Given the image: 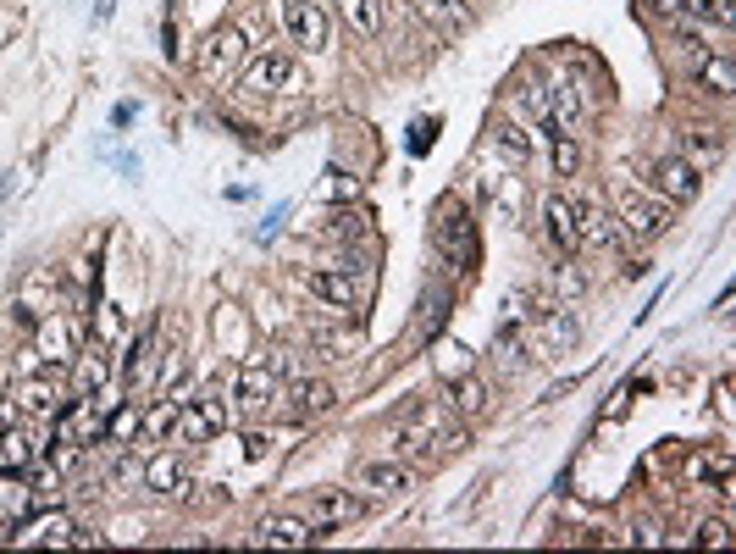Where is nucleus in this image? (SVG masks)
I'll return each instance as SVG.
<instances>
[{
  "mask_svg": "<svg viewBox=\"0 0 736 554\" xmlns=\"http://www.w3.org/2000/svg\"><path fill=\"white\" fill-rule=\"evenodd\" d=\"M543 228H548V239H554L559 255L582 250V239H576V205H570L565 194H548L543 200Z\"/></svg>",
  "mask_w": 736,
  "mask_h": 554,
  "instance_id": "obj_14",
  "label": "nucleus"
},
{
  "mask_svg": "<svg viewBox=\"0 0 736 554\" xmlns=\"http://www.w3.org/2000/svg\"><path fill=\"white\" fill-rule=\"evenodd\" d=\"M548 128L565 133V139H576V133L587 128V89L582 84H554L548 89Z\"/></svg>",
  "mask_w": 736,
  "mask_h": 554,
  "instance_id": "obj_10",
  "label": "nucleus"
},
{
  "mask_svg": "<svg viewBox=\"0 0 736 554\" xmlns=\"http://www.w3.org/2000/svg\"><path fill=\"white\" fill-rule=\"evenodd\" d=\"M449 322V294H438V289H427V300H421V338H438V327Z\"/></svg>",
  "mask_w": 736,
  "mask_h": 554,
  "instance_id": "obj_31",
  "label": "nucleus"
},
{
  "mask_svg": "<svg viewBox=\"0 0 736 554\" xmlns=\"http://www.w3.org/2000/svg\"><path fill=\"white\" fill-rule=\"evenodd\" d=\"M34 510V488L23 477H0V521H23Z\"/></svg>",
  "mask_w": 736,
  "mask_h": 554,
  "instance_id": "obj_26",
  "label": "nucleus"
},
{
  "mask_svg": "<svg viewBox=\"0 0 736 554\" xmlns=\"http://www.w3.org/2000/svg\"><path fill=\"white\" fill-rule=\"evenodd\" d=\"M72 444H111V422H106V405H84V410H72Z\"/></svg>",
  "mask_w": 736,
  "mask_h": 554,
  "instance_id": "obj_24",
  "label": "nucleus"
},
{
  "mask_svg": "<svg viewBox=\"0 0 736 554\" xmlns=\"http://www.w3.org/2000/svg\"><path fill=\"white\" fill-rule=\"evenodd\" d=\"M310 538H321V532L299 516H261L255 521V543H266V549H305Z\"/></svg>",
  "mask_w": 736,
  "mask_h": 554,
  "instance_id": "obj_13",
  "label": "nucleus"
},
{
  "mask_svg": "<svg viewBox=\"0 0 736 554\" xmlns=\"http://www.w3.org/2000/svg\"><path fill=\"white\" fill-rule=\"evenodd\" d=\"M288 211H294V200H277L272 205V211H266V222H261V228H255V239H277V233H283V222H288Z\"/></svg>",
  "mask_w": 736,
  "mask_h": 554,
  "instance_id": "obj_36",
  "label": "nucleus"
},
{
  "mask_svg": "<svg viewBox=\"0 0 736 554\" xmlns=\"http://www.w3.org/2000/svg\"><path fill=\"white\" fill-rule=\"evenodd\" d=\"M178 438H183V444H205V438H216V427L205 422V410L194 405V399H189V405H178V433H172V444H178Z\"/></svg>",
  "mask_w": 736,
  "mask_h": 554,
  "instance_id": "obj_28",
  "label": "nucleus"
},
{
  "mask_svg": "<svg viewBox=\"0 0 736 554\" xmlns=\"http://www.w3.org/2000/svg\"><path fill=\"white\" fill-rule=\"evenodd\" d=\"M133 117H139V100H117V106H111V122H117V128H128Z\"/></svg>",
  "mask_w": 736,
  "mask_h": 554,
  "instance_id": "obj_42",
  "label": "nucleus"
},
{
  "mask_svg": "<svg viewBox=\"0 0 736 554\" xmlns=\"http://www.w3.org/2000/svg\"><path fill=\"white\" fill-rule=\"evenodd\" d=\"M56 300H61L56 272H50V266H28V272H23V283H17V305H28V311L50 316V311H56Z\"/></svg>",
  "mask_w": 736,
  "mask_h": 554,
  "instance_id": "obj_16",
  "label": "nucleus"
},
{
  "mask_svg": "<svg viewBox=\"0 0 736 554\" xmlns=\"http://www.w3.org/2000/svg\"><path fill=\"white\" fill-rule=\"evenodd\" d=\"M106 361H100V355H78V361H72V383H78V394H106Z\"/></svg>",
  "mask_w": 736,
  "mask_h": 554,
  "instance_id": "obj_29",
  "label": "nucleus"
},
{
  "mask_svg": "<svg viewBox=\"0 0 736 554\" xmlns=\"http://www.w3.org/2000/svg\"><path fill=\"white\" fill-rule=\"evenodd\" d=\"M576 239H582V250H609V244L620 239V228H615V217H604L598 205H576Z\"/></svg>",
  "mask_w": 736,
  "mask_h": 554,
  "instance_id": "obj_18",
  "label": "nucleus"
},
{
  "mask_svg": "<svg viewBox=\"0 0 736 554\" xmlns=\"http://www.w3.org/2000/svg\"><path fill=\"white\" fill-rule=\"evenodd\" d=\"M493 145H499V156L515 161V167H521V161H532V139H526L515 122H499V128H493Z\"/></svg>",
  "mask_w": 736,
  "mask_h": 554,
  "instance_id": "obj_30",
  "label": "nucleus"
},
{
  "mask_svg": "<svg viewBox=\"0 0 736 554\" xmlns=\"http://www.w3.org/2000/svg\"><path fill=\"white\" fill-rule=\"evenodd\" d=\"M554 294H565V300H576V294H582V272L559 261V266H554Z\"/></svg>",
  "mask_w": 736,
  "mask_h": 554,
  "instance_id": "obj_39",
  "label": "nucleus"
},
{
  "mask_svg": "<svg viewBox=\"0 0 736 554\" xmlns=\"http://www.w3.org/2000/svg\"><path fill=\"white\" fill-rule=\"evenodd\" d=\"M139 477L150 482V494H167V499H172V494H178V499L189 494V466L178 460V449H161V455H155L150 466L139 471Z\"/></svg>",
  "mask_w": 736,
  "mask_h": 554,
  "instance_id": "obj_15",
  "label": "nucleus"
},
{
  "mask_svg": "<svg viewBox=\"0 0 736 554\" xmlns=\"http://www.w3.org/2000/svg\"><path fill=\"white\" fill-rule=\"evenodd\" d=\"M393 449L410 455V460H443V455H454V449H465V427L454 422L449 399H432V405H421L416 416L393 433Z\"/></svg>",
  "mask_w": 736,
  "mask_h": 554,
  "instance_id": "obj_1",
  "label": "nucleus"
},
{
  "mask_svg": "<svg viewBox=\"0 0 736 554\" xmlns=\"http://www.w3.org/2000/svg\"><path fill=\"white\" fill-rule=\"evenodd\" d=\"M238 61H244V34L238 28H216L205 39V73H233Z\"/></svg>",
  "mask_w": 736,
  "mask_h": 554,
  "instance_id": "obj_20",
  "label": "nucleus"
},
{
  "mask_svg": "<svg viewBox=\"0 0 736 554\" xmlns=\"http://www.w3.org/2000/svg\"><path fill=\"white\" fill-rule=\"evenodd\" d=\"M427 145H432V122H416V133H410V150H416V156H427Z\"/></svg>",
  "mask_w": 736,
  "mask_h": 554,
  "instance_id": "obj_44",
  "label": "nucleus"
},
{
  "mask_svg": "<svg viewBox=\"0 0 736 554\" xmlns=\"http://www.w3.org/2000/svg\"><path fill=\"white\" fill-rule=\"evenodd\" d=\"M698 543H709V549H725L731 543V521H698V532H692Z\"/></svg>",
  "mask_w": 736,
  "mask_h": 554,
  "instance_id": "obj_38",
  "label": "nucleus"
},
{
  "mask_svg": "<svg viewBox=\"0 0 736 554\" xmlns=\"http://www.w3.org/2000/svg\"><path fill=\"white\" fill-rule=\"evenodd\" d=\"M355 516H360V499H355V488H316V494H310V505H305V521H310L316 532L349 527Z\"/></svg>",
  "mask_w": 736,
  "mask_h": 554,
  "instance_id": "obj_9",
  "label": "nucleus"
},
{
  "mask_svg": "<svg viewBox=\"0 0 736 554\" xmlns=\"http://www.w3.org/2000/svg\"><path fill=\"white\" fill-rule=\"evenodd\" d=\"M17 410H23V416H56V410H61V388L50 383V377H28V383L17 388Z\"/></svg>",
  "mask_w": 736,
  "mask_h": 554,
  "instance_id": "obj_22",
  "label": "nucleus"
},
{
  "mask_svg": "<svg viewBox=\"0 0 736 554\" xmlns=\"http://www.w3.org/2000/svg\"><path fill=\"white\" fill-rule=\"evenodd\" d=\"M338 405V394H333V383H294V410L299 416H327V410Z\"/></svg>",
  "mask_w": 736,
  "mask_h": 554,
  "instance_id": "obj_27",
  "label": "nucleus"
},
{
  "mask_svg": "<svg viewBox=\"0 0 736 554\" xmlns=\"http://www.w3.org/2000/svg\"><path fill=\"white\" fill-rule=\"evenodd\" d=\"M338 12L360 39H377L382 23H388V0H338Z\"/></svg>",
  "mask_w": 736,
  "mask_h": 554,
  "instance_id": "obj_21",
  "label": "nucleus"
},
{
  "mask_svg": "<svg viewBox=\"0 0 736 554\" xmlns=\"http://www.w3.org/2000/svg\"><path fill=\"white\" fill-rule=\"evenodd\" d=\"M554 172L559 178H576V172H582V145L565 139V133H554Z\"/></svg>",
  "mask_w": 736,
  "mask_h": 554,
  "instance_id": "obj_34",
  "label": "nucleus"
},
{
  "mask_svg": "<svg viewBox=\"0 0 736 554\" xmlns=\"http://www.w3.org/2000/svg\"><path fill=\"white\" fill-rule=\"evenodd\" d=\"M449 410H454V416H465V422H482L487 410H493V394H487L482 377H460V383L449 388Z\"/></svg>",
  "mask_w": 736,
  "mask_h": 554,
  "instance_id": "obj_19",
  "label": "nucleus"
},
{
  "mask_svg": "<svg viewBox=\"0 0 736 554\" xmlns=\"http://www.w3.org/2000/svg\"><path fill=\"white\" fill-rule=\"evenodd\" d=\"M100 333H106V338H117V333H122V316H117V305H100Z\"/></svg>",
  "mask_w": 736,
  "mask_h": 554,
  "instance_id": "obj_43",
  "label": "nucleus"
},
{
  "mask_svg": "<svg viewBox=\"0 0 736 554\" xmlns=\"http://www.w3.org/2000/svg\"><path fill=\"white\" fill-rule=\"evenodd\" d=\"M72 532H78V527H72V521L61 516V505H56L45 521H39V532H34V538H39V543H72Z\"/></svg>",
  "mask_w": 736,
  "mask_h": 554,
  "instance_id": "obj_35",
  "label": "nucleus"
},
{
  "mask_svg": "<svg viewBox=\"0 0 736 554\" xmlns=\"http://www.w3.org/2000/svg\"><path fill=\"white\" fill-rule=\"evenodd\" d=\"M676 45H681V56H687L692 67H703V61H709V45H703V34H698V28H681V34H676Z\"/></svg>",
  "mask_w": 736,
  "mask_h": 554,
  "instance_id": "obj_37",
  "label": "nucleus"
},
{
  "mask_svg": "<svg viewBox=\"0 0 736 554\" xmlns=\"http://www.w3.org/2000/svg\"><path fill=\"white\" fill-rule=\"evenodd\" d=\"M111 12H117V0H95V23H106Z\"/></svg>",
  "mask_w": 736,
  "mask_h": 554,
  "instance_id": "obj_45",
  "label": "nucleus"
},
{
  "mask_svg": "<svg viewBox=\"0 0 736 554\" xmlns=\"http://www.w3.org/2000/svg\"><path fill=\"white\" fill-rule=\"evenodd\" d=\"M720 156V139H714V128H687V161L692 167H703V161Z\"/></svg>",
  "mask_w": 736,
  "mask_h": 554,
  "instance_id": "obj_33",
  "label": "nucleus"
},
{
  "mask_svg": "<svg viewBox=\"0 0 736 554\" xmlns=\"http://www.w3.org/2000/svg\"><path fill=\"white\" fill-rule=\"evenodd\" d=\"M410 482H416V471L404 466V460H366V466H355V488H366V494H410Z\"/></svg>",
  "mask_w": 736,
  "mask_h": 554,
  "instance_id": "obj_11",
  "label": "nucleus"
},
{
  "mask_svg": "<svg viewBox=\"0 0 736 554\" xmlns=\"http://www.w3.org/2000/svg\"><path fill=\"white\" fill-rule=\"evenodd\" d=\"M327 233H333V239H360L366 222H360V217H333V228H327Z\"/></svg>",
  "mask_w": 736,
  "mask_h": 554,
  "instance_id": "obj_40",
  "label": "nucleus"
},
{
  "mask_svg": "<svg viewBox=\"0 0 736 554\" xmlns=\"http://www.w3.org/2000/svg\"><path fill=\"white\" fill-rule=\"evenodd\" d=\"M305 283H310V294H316V300L338 305V311L360 300V283H355V266H349V261L344 266H321V272L305 277Z\"/></svg>",
  "mask_w": 736,
  "mask_h": 554,
  "instance_id": "obj_12",
  "label": "nucleus"
},
{
  "mask_svg": "<svg viewBox=\"0 0 736 554\" xmlns=\"http://www.w3.org/2000/svg\"><path fill=\"white\" fill-rule=\"evenodd\" d=\"M283 34L299 50H327L333 45V17L321 0H283Z\"/></svg>",
  "mask_w": 736,
  "mask_h": 554,
  "instance_id": "obj_6",
  "label": "nucleus"
},
{
  "mask_svg": "<svg viewBox=\"0 0 736 554\" xmlns=\"http://www.w3.org/2000/svg\"><path fill=\"white\" fill-rule=\"evenodd\" d=\"M34 350H39L45 366H72L78 355H84V322H78V316H45Z\"/></svg>",
  "mask_w": 736,
  "mask_h": 554,
  "instance_id": "obj_8",
  "label": "nucleus"
},
{
  "mask_svg": "<svg viewBox=\"0 0 736 554\" xmlns=\"http://www.w3.org/2000/svg\"><path fill=\"white\" fill-rule=\"evenodd\" d=\"M432 239L443 244V255H449L460 272H471L476 261V239H471V217H465L454 200H438V211H432Z\"/></svg>",
  "mask_w": 736,
  "mask_h": 554,
  "instance_id": "obj_7",
  "label": "nucleus"
},
{
  "mask_svg": "<svg viewBox=\"0 0 736 554\" xmlns=\"http://www.w3.org/2000/svg\"><path fill=\"white\" fill-rule=\"evenodd\" d=\"M576 338H582V322H576V311H537L532 322H526V350H537L532 361H565L570 350H576Z\"/></svg>",
  "mask_w": 736,
  "mask_h": 554,
  "instance_id": "obj_2",
  "label": "nucleus"
},
{
  "mask_svg": "<svg viewBox=\"0 0 736 554\" xmlns=\"http://www.w3.org/2000/svg\"><path fill=\"white\" fill-rule=\"evenodd\" d=\"M421 17H427L443 39H465L476 28V12L465 0H421Z\"/></svg>",
  "mask_w": 736,
  "mask_h": 554,
  "instance_id": "obj_17",
  "label": "nucleus"
},
{
  "mask_svg": "<svg viewBox=\"0 0 736 554\" xmlns=\"http://www.w3.org/2000/svg\"><path fill=\"white\" fill-rule=\"evenodd\" d=\"M34 455H45V444H39L28 427H6V433H0V466L17 471V466H28Z\"/></svg>",
  "mask_w": 736,
  "mask_h": 554,
  "instance_id": "obj_25",
  "label": "nucleus"
},
{
  "mask_svg": "<svg viewBox=\"0 0 736 554\" xmlns=\"http://www.w3.org/2000/svg\"><path fill=\"white\" fill-rule=\"evenodd\" d=\"M670 222H676L670 200H648V194H620V205H615V228L626 233V239H637V244H648V239H659V233H670Z\"/></svg>",
  "mask_w": 736,
  "mask_h": 554,
  "instance_id": "obj_3",
  "label": "nucleus"
},
{
  "mask_svg": "<svg viewBox=\"0 0 736 554\" xmlns=\"http://www.w3.org/2000/svg\"><path fill=\"white\" fill-rule=\"evenodd\" d=\"M172 433H178V399H161V405H150L139 416V438H144V444H172Z\"/></svg>",
  "mask_w": 736,
  "mask_h": 554,
  "instance_id": "obj_23",
  "label": "nucleus"
},
{
  "mask_svg": "<svg viewBox=\"0 0 736 554\" xmlns=\"http://www.w3.org/2000/svg\"><path fill=\"white\" fill-rule=\"evenodd\" d=\"M305 89V67L299 56H283V50H266L244 73V95H299Z\"/></svg>",
  "mask_w": 736,
  "mask_h": 554,
  "instance_id": "obj_5",
  "label": "nucleus"
},
{
  "mask_svg": "<svg viewBox=\"0 0 736 554\" xmlns=\"http://www.w3.org/2000/svg\"><path fill=\"white\" fill-rule=\"evenodd\" d=\"M194 405H200V410H205V422H211V427H216V433H222V427H227V422H233V410H227V394H222V383H211V388H205V394H200V399H194Z\"/></svg>",
  "mask_w": 736,
  "mask_h": 554,
  "instance_id": "obj_32",
  "label": "nucleus"
},
{
  "mask_svg": "<svg viewBox=\"0 0 736 554\" xmlns=\"http://www.w3.org/2000/svg\"><path fill=\"white\" fill-rule=\"evenodd\" d=\"M648 189L670 205H692L703 194V172L687 156H653L648 161Z\"/></svg>",
  "mask_w": 736,
  "mask_h": 554,
  "instance_id": "obj_4",
  "label": "nucleus"
},
{
  "mask_svg": "<svg viewBox=\"0 0 736 554\" xmlns=\"http://www.w3.org/2000/svg\"><path fill=\"white\" fill-rule=\"evenodd\" d=\"M521 106L532 111V117H543V84H521Z\"/></svg>",
  "mask_w": 736,
  "mask_h": 554,
  "instance_id": "obj_41",
  "label": "nucleus"
}]
</instances>
